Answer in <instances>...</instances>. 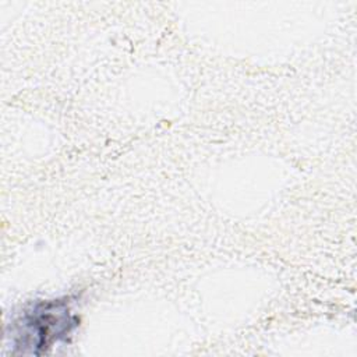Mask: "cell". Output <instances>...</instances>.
I'll return each mask as SVG.
<instances>
[{"label": "cell", "instance_id": "6da1fadb", "mask_svg": "<svg viewBox=\"0 0 357 357\" xmlns=\"http://www.w3.org/2000/svg\"><path fill=\"white\" fill-rule=\"evenodd\" d=\"M71 326L73 319L64 303L40 304L18 324L15 347L22 353H39L52 339L68 333Z\"/></svg>", "mask_w": 357, "mask_h": 357}]
</instances>
